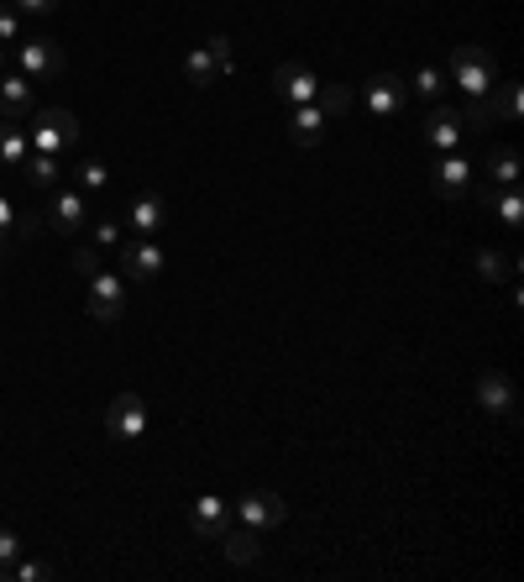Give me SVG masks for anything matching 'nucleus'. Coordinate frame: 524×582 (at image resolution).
<instances>
[{"instance_id": "1", "label": "nucleus", "mask_w": 524, "mask_h": 582, "mask_svg": "<svg viewBox=\"0 0 524 582\" xmlns=\"http://www.w3.org/2000/svg\"><path fill=\"white\" fill-rule=\"evenodd\" d=\"M32 121V132H26V142H32V153H69L79 142V121H74V110H58V106H48V110H32L26 116Z\"/></svg>"}, {"instance_id": "2", "label": "nucleus", "mask_w": 524, "mask_h": 582, "mask_svg": "<svg viewBox=\"0 0 524 582\" xmlns=\"http://www.w3.org/2000/svg\"><path fill=\"white\" fill-rule=\"evenodd\" d=\"M493 54L488 48H477V43H467V48H456L451 54V63H445V80L462 84L472 100H488V90H493Z\"/></svg>"}, {"instance_id": "3", "label": "nucleus", "mask_w": 524, "mask_h": 582, "mask_svg": "<svg viewBox=\"0 0 524 582\" xmlns=\"http://www.w3.org/2000/svg\"><path fill=\"white\" fill-rule=\"evenodd\" d=\"M11 54H16V74H26L32 84H48L69 69V58H63V48H58L52 37H32V43L22 37Z\"/></svg>"}, {"instance_id": "4", "label": "nucleus", "mask_w": 524, "mask_h": 582, "mask_svg": "<svg viewBox=\"0 0 524 582\" xmlns=\"http://www.w3.org/2000/svg\"><path fill=\"white\" fill-rule=\"evenodd\" d=\"M105 430H110V441H121V447L142 441V436H147V404L136 394H116L110 409H105Z\"/></svg>"}, {"instance_id": "5", "label": "nucleus", "mask_w": 524, "mask_h": 582, "mask_svg": "<svg viewBox=\"0 0 524 582\" xmlns=\"http://www.w3.org/2000/svg\"><path fill=\"white\" fill-rule=\"evenodd\" d=\"M477 404H483L493 420H503V425L520 420V399H514V383H509V372H498V368L477 372Z\"/></svg>"}, {"instance_id": "6", "label": "nucleus", "mask_w": 524, "mask_h": 582, "mask_svg": "<svg viewBox=\"0 0 524 582\" xmlns=\"http://www.w3.org/2000/svg\"><path fill=\"white\" fill-rule=\"evenodd\" d=\"M472 174H477V168H472L462 153H441V163L430 168V189H436L441 200L456 205V200H467V194H472Z\"/></svg>"}, {"instance_id": "7", "label": "nucleus", "mask_w": 524, "mask_h": 582, "mask_svg": "<svg viewBox=\"0 0 524 582\" xmlns=\"http://www.w3.org/2000/svg\"><path fill=\"white\" fill-rule=\"evenodd\" d=\"M236 514H241V525H252V530H267L273 525H284L288 520V503L278 499V494H267V488H258V494H241V503H231Z\"/></svg>"}, {"instance_id": "8", "label": "nucleus", "mask_w": 524, "mask_h": 582, "mask_svg": "<svg viewBox=\"0 0 524 582\" xmlns=\"http://www.w3.org/2000/svg\"><path fill=\"white\" fill-rule=\"evenodd\" d=\"M121 310H127V284L100 268V273L90 278V316L100 320V325H110V320H121Z\"/></svg>"}, {"instance_id": "9", "label": "nucleus", "mask_w": 524, "mask_h": 582, "mask_svg": "<svg viewBox=\"0 0 524 582\" xmlns=\"http://www.w3.org/2000/svg\"><path fill=\"white\" fill-rule=\"evenodd\" d=\"M273 90H278L284 106H310L314 95H320V80H314L305 63H278L273 69Z\"/></svg>"}, {"instance_id": "10", "label": "nucleus", "mask_w": 524, "mask_h": 582, "mask_svg": "<svg viewBox=\"0 0 524 582\" xmlns=\"http://www.w3.org/2000/svg\"><path fill=\"white\" fill-rule=\"evenodd\" d=\"M90 221V205H84V194L79 189H52V200H48V226L58 231V237H74L79 226Z\"/></svg>"}, {"instance_id": "11", "label": "nucleus", "mask_w": 524, "mask_h": 582, "mask_svg": "<svg viewBox=\"0 0 524 582\" xmlns=\"http://www.w3.org/2000/svg\"><path fill=\"white\" fill-rule=\"evenodd\" d=\"M189 530L205 535V541H221L231 530V503L215 499V494H200V499L189 503Z\"/></svg>"}, {"instance_id": "12", "label": "nucleus", "mask_w": 524, "mask_h": 582, "mask_svg": "<svg viewBox=\"0 0 524 582\" xmlns=\"http://www.w3.org/2000/svg\"><path fill=\"white\" fill-rule=\"evenodd\" d=\"M404 100H409V84L398 80V74H378V80H367V116L393 121Z\"/></svg>"}, {"instance_id": "13", "label": "nucleus", "mask_w": 524, "mask_h": 582, "mask_svg": "<svg viewBox=\"0 0 524 582\" xmlns=\"http://www.w3.org/2000/svg\"><path fill=\"white\" fill-rule=\"evenodd\" d=\"M32 116V80L26 74H0V121L22 127Z\"/></svg>"}, {"instance_id": "14", "label": "nucleus", "mask_w": 524, "mask_h": 582, "mask_svg": "<svg viewBox=\"0 0 524 582\" xmlns=\"http://www.w3.org/2000/svg\"><path fill=\"white\" fill-rule=\"evenodd\" d=\"M116 252H121V263H127V273L136 284H147V278L163 273V252H157L153 237H136V241H127V247H116Z\"/></svg>"}, {"instance_id": "15", "label": "nucleus", "mask_w": 524, "mask_h": 582, "mask_svg": "<svg viewBox=\"0 0 524 582\" xmlns=\"http://www.w3.org/2000/svg\"><path fill=\"white\" fill-rule=\"evenodd\" d=\"M462 110H451V106H436L430 110V121H425V142L430 147H441V153H456V142H462Z\"/></svg>"}, {"instance_id": "16", "label": "nucleus", "mask_w": 524, "mask_h": 582, "mask_svg": "<svg viewBox=\"0 0 524 582\" xmlns=\"http://www.w3.org/2000/svg\"><path fill=\"white\" fill-rule=\"evenodd\" d=\"M288 136L299 142V147H314L320 136H325V110L314 106H288Z\"/></svg>"}, {"instance_id": "17", "label": "nucleus", "mask_w": 524, "mask_h": 582, "mask_svg": "<svg viewBox=\"0 0 524 582\" xmlns=\"http://www.w3.org/2000/svg\"><path fill=\"white\" fill-rule=\"evenodd\" d=\"M221 541H226V561H231V567H252V561H262V530L241 525V530H226Z\"/></svg>"}, {"instance_id": "18", "label": "nucleus", "mask_w": 524, "mask_h": 582, "mask_svg": "<svg viewBox=\"0 0 524 582\" xmlns=\"http://www.w3.org/2000/svg\"><path fill=\"white\" fill-rule=\"evenodd\" d=\"M483 205H488L503 226H514V231L524 226V194H520V185H514V189H488V194H483Z\"/></svg>"}, {"instance_id": "19", "label": "nucleus", "mask_w": 524, "mask_h": 582, "mask_svg": "<svg viewBox=\"0 0 524 582\" xmlns=\"http://www.w3.org/2000/svg\"><path fill=\"white\" fill-rule=\"evenodd\" d=\"M483 174H488V179H493V189H514L520 185V153H514V147H493V153H488V163H483Z\"/></svg>"}, {"instance_id": "20", "label": "nucleus", "mask_w": 524, "mask_h": 582, "mask_svg": "<svg viewBox=\"0 0 524 582\" xmlns=\"http://www.w3.org/2000/svg\"><path fill=\"white\" fill-rule=\"evenodd\" d=\"M26 179H32V189H58V179H63V163L52 158V153H26Z\"/></svg>"}, {"instance_id": "21", "label": "nucleus", "mask_w": 524, "mask_h": 582, "mask_svg": "<svg viewBox=\"0 0 524 582\" xmlns=\"http://www.w3.org/2000/svg\"><path fill=\"white\" fill-rule=\"evenodd\" d=\"M26 153H32V142H26L22 127H11V121H0V168H22Z\"/></svg>"}, {"instance_id": "22", "label": "nucleus", "mask_w": 524, "mask_h": 582, "mask_svg": "<svg viewBox=\"0 0 524 582\" xmlns=\"http://www.w3.org/2000/svg\"><path fill=\"white\" fill-rule=\"evenodd\" d=\"M163 200H157V194H142V200H136V205H131L127 211V221H131V231H142V237H153L157 226H163Z\"/></svg>"}, {"instance_id": "23", "label": "nucleus", "mask_w": 524, "mask_h": 582, "mask_svg": "<svg viewBox=\"0 0 524 582\" xmlns=\"http://www.w3.org/2000/svg\"><path fill=\"white\" fill-rule=\"evenodd\" d=\"M183 74H189V84H200V90H210V84L221 80L226 69L215 63V54H210V48H194V54L183 58Z\"/></svg>"}, {"instance_id": "24", "label": "nucleus", "mask_w": 524, "mask_h": 582, "mask_svg": "<svg viewBox=\"0 0 524 582\" xmlns=\"http://www.w3.org/2000/svg\"><path fill=\"white\" fill-rule=\"evenodd\" d=\"M445 63H425V69H415V80H409V95H419V100H441L445 95Z\"/></svg>"}, {"instance_id": "25", "label": "nucleus", "mask_w": 524, "mask_h": 582, "mask_svg": "<svg viewBox=\"0 0 524 582\" xmlns=\"http://www.w3.org/2000/svg\"><path fill=\"white\" fill-rule=\"evenodd\" d=\"M314 106L325 110V121H331V116H346V110H352V90H346V84H320Z\"/></svg>"}, {"instance_id": "26", "label": "nucleus", "mask_w": 524, "mask_h": 582, "mask_svg": "<svg viewBox=\"0 0 524 582\" xmlns=\"http://www.w3.org/2000/svg\"><path fill=\"white\" fill-rule=\"evenodd\" d=\"M74 179H79V189H84V194H100L105 185H110V174H105V163L100 158H84L74 168Z\"/></svg>"}, {"instance_id": "27", "label": "nucleus", "mask_w": 524, "mask_h": 582, "mask_svg": "<svg viewBox=\"0 0 524 582\" xmlns=\"http://www.w3.org/2000/svg\"><path fill=\"white\" fill-rule=\"evenodd\" d=\"M22 535H16V530L11 525H0V578H5V572H11V567H16V561H22Z\"/></svg>"}, {"instance_id": "28", "label": "nucleus", "mask_w": 524, "mask_h": 582, "mask_svg": "<svg viewBox=\"0 0 524 582\" xmlns=\"http://www.w3.org/2000/svg\"><path fill=\"white\" fill-rule=\"evenodd\" d=\"M477 273H483L488 284H498V278H509V273H514V263H509V258H498L493 247H483V252H477Z\"/></svg>"}, {"instance_id": "29", "label": "nucleus", "mask_w": 524, "mask_h": 582, "mask_svg": "<svg viewBox=\"0 0 524 582\" xmlns=\"http://www.w3.org/2000/svg\"><path fill=\"white\" fill-rule=\"evenodd\" d=\"M5 578H16V582H48V578H52V567H48V561H16V567H11Z\"/></svg>"}, {"instance_id": "30", "label": "nucleus", "mask_w": 524, "mask_h": 582, "mask_svg": "<svg viewBox=\"0 0 524 582\" xmlns=\"http://www.w3.org/2000/svg\"><path fill=\"white\" fill-rule=\"evenodd\" d=\"M74 273L79 278H95L100 273V247H74Z\"/></svg>"}, {"instance_id": "31", "label": "nucleus", "mask_w": 524, "mask_h": 582, "mask_svg": "<svg viewBox=\"0 0 524 582\" xmlns=\"http://www.w3.org/2000/svg\"><path fill=\"white\" fill-rule=\"evenodd\" d=\"M498 116H503V121H520V84H503V90H498Z\"/></svg>"}, {"instance_id": "32", "label": "nucleus", "mask_w": 524, "mask_h": 582, "mask_svg": "<svg viewBox=\"0 0 524 582\" xmlns=\"http://www.w3.org/2000/svg\"><path fill=\"white\" fill-rule=\"evenodd\" d=\"M210 54H215V63H221V69H226V74H231V37H226V32H215V37H210L205 43Z\"/></svg>"}, {"instance_id": "33", "label": "nucleus", "mask_w": 524, "mask_h": 582, "mask_svg": "<svg viewBox=\"0 0 524 582\" xmlns=\"http://www.w3.org/2000/svg\"><path fill=\"white\" fill-rule=\"evenodd\" d=\"M22 43V22L11 11H0V48H16Z\"/></svg>"}, {"instance_id": "34", "label": "nucleus", "mask_w": 524, "mask_h": 582, "mask_svg": "<svg viewBox=\"0 0 524 582\" xmlns=\"http://www.w3.org/2000/svg\"><path fill=\"white\" fill-rule=\"evenodd\" d=\"M16 237V205H11V194H0V241Z\"/></svg>"}, {"instance_id": "35", "label": "nucleus", "mask_w": 524, "mask_h": 582, "mask_svg": "<svg viewBox=\"0 0 524 582\" xmlns=\"http://www.w3.org/2000/svg\"><path fill=\"white\" fill-rule=\"evenodd\" d=\"M95 247H100V252L121 247V226H116V221H100V226H95Z\"/></svg>"}, {"instance_id": "36", "label": "nucleus", "mask_w": 524, "mask_h": 582, "mask_svg": "<svg viewBox=\"0 0 524 582\" xmlns=\"http://www.w3.org/2000/svg\"><path fill=\"white\" fill-rule=\"evenodd\" d=\"M16 11H26V16H52L58 0H16Z\"/></svg>"}, {"instance_id": "37", "label": "nucleus", "mask_w": 524, "mask_h": 582, "mask_svg": "<svg viewBox=\"0 0 524 582\" xmlns=\"http://www.w3.org/2000/svg\"><path fill=\"white\" fill-rule=\"evenodd\" d=\"M0 74H5V54H0Z\"/></svg>"}]
</instances>
